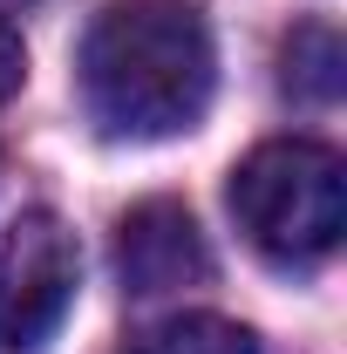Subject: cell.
Segmentation results:
<instances>
[{
    "instance_id": "6da1fadb",
    "label": "cell",
    "mask_w": 347,
    "mask_h": 354,
    "mask_svg": "<svg viewBox=\"0 0 347 354\" xmlns=\"http://www.w3.org/2000/svg\"><path fill=\"white\" fill-rule=\"evenodd\" d=\"M82 109L116 143H164L205 123L218 41L198 0H109L82 35Z\"/></svg>"
},
{
    "instance_id": "7a4b0ae2",
    "label": "cell",
    "mask_w": 347,
    "mask_h": 354,
    "mask_svg": "<svg viewBox=\"0 0 347 354\" xmlns=\"http://www.w3.org/2000/svg\"><path fill=\"white\" fill-rule=\"evenodd\" d=\"M232 218L272 266H320L347 232V164L320 136H272L232 164Z\"/></svg>"
},
{
    "instance_id": "3957f363",
    "label": "cell",
    "mask_w": 347,
    "mask_h": 354,
    "mask_svg": "<svg viewBox=\"0 0 347 354\" xmlns=\"http://www.w3.org/2000/svg\"><path fill=\"white\" fill-rule=\"evenodd\" d=\"M82 245L55 212H21L0 232V354H35L75 307Z\"/></svg>"
},
{
    "instance_id": "277c9868",
    "label": "cell",
    "mask_w": 347,
    "mask_h": 354,
    "mask_svg": "<svg viewBox=\"0 0 347 354\" xmlns=\"http://www.w3.org/2000/svg\"><path fill=\"white\" fill-rule=\"evenodd\" d=\"M116 279L136 300H157V293L212 279V245H205V232L191 218V205L143 198L136 212H123V225H116Z\"/></svg>"
},
{
    "instance_id": "5b68a950",
    "label": "cell",
    "mask_w": 347,
    "mask_h": 354,
    "mask_svg": "<svg viewBox=\"0 0 347 354\" xmlns=\"http://www.w3.org/2000/svg\"><path fill=\"white\" fill-rule=\"evenodd\" d=\"M279 82H286V95H300V102H334L341 82H347L341 35H334L327 21L293 28V41H286V55H279Z\"/></svg>"
},
{
    "instance_id": "8992f818",
    "label": "cell",
    "mask_w": 347,
    "mask_h": 354,
    "mask_svg": "<svg viewBox=\"0 0 347 354\" xmlns=\"http://www.w3.org/2000/svg\"><path fill=\"white\" fill-rule=\"evenodd\" d=\"M123 354H259V334L225 313H171V320L130 334Z\"/></svg>"
},
{
    "instance_id": "52a82bcc",
    "label": "cell",
    "mask_w": 347,
    "mask_h": 354,
    "mask_svg": "<svg viewBox=\"0 0 347 354\" xmlns=\"http://www.w3.org/2000/svg\"><path fill=\"white\" fill-rule=\"evenodd\" d=\"M28 82V41H21V28L0 14V102H14Z\"/></svg>"
}]
</instances>
